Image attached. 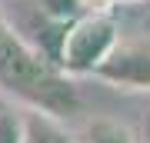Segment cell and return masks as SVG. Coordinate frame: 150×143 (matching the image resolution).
I'll return each mask as SVG.
<instances>
[{
	"label": "cell",
	"mask_w": 150,
	"mask_h": 143,
	"mask_svg": "<svg viewBox=\"0 0 150 143\" xmlns=\"http://www.w3.org/2000/svg\"><path fill=\"white\" fill-rule=\"evenodd\" d=\"M120 4H137V0H120Z\"/></svg>",
	"instance_id": "obj_9"
},
{
	"label": "cell",
	"mask_w": 150,
	"mask_h": 143,
	"mask_svg": "<svg viewBox=\"0 0 150 143\" xmlns=\"http://www.w3.org/2000/svg\"><path fill=\"white\" fill-rule=\"evenodd\" d=\"M87 143H137V137H134V130L123 127L120 120L100 117V120L87 123Z\"/></svg>",
	"instance_id": "obj_5"
},
{
	"label": "cell",
	"mask_w": 150,
	"mask_h": 143,
	"mask_svg": "<svg viewBox=\"0 0 150 143\" xmlns=\"http://www.w3.org/2000/svg\"><path fill=\"white\" fill-rule=\"evenodd\" d=\"M0 90L54 117H70L80 106L74 80L60 73L4 17H0Z\"/></svg>",
	"instance_id": "obj_1"
},
{
	"label": "cell",
	"mask_w": 150,
	"mask_h": 143,
	"mask_svg": "<svg viewBox=\"0 0 150 143\" xmlns=\"http://www.w3.org/2000/svg\"><path fill=\"white\" fill-rule=\"evenodd\" d=\"M74 4L80 7L83 13H110L120 0H74Z\"/></svg>",
	"instance_id": "obj_7"
},
{
	"label": "cell",
	"mask_w": 150,
	"mask_h": 143,
	"mask_svg": "<svg viewBox=\"0 0 150 143\" xmlns=\"http://www.w3.org/2000/svg\"><path fill=\"white\" fill-rule=\"evenodd\" d=\"M120 37V27L113 13H80L64 27L57 50V70L74 77H93L100 60L110 53V47Z\"/></svg>",
	"instance_id": "obj_2"
},
{
	"label": "cell",
	"mask_w": 150,
	"mask_h": 143,
	"mask_svg": "<svg viewBox=\"0 0 150 143\" xmlns=\"http://www.w3.org/2000/svg\"><path fill=\"white\" fill-rule=\"evenodd\" d=\"M0 143H20V120L17 113H0Z\"/></svg>",
	"instance_id": "obj_6"
},
{
	"label": "cell",
	"mask_w": 150,
	"mask_h": 143,
	"mask_svg": "<svg viewBox=\"0 0 150 143\" xmlns=\"http://www.w3.org/2000/svg\"><path fill=\"white\" fill-rule=\"evenodd\" d=\"M144 140H147V143H150V110H147V113H144Z\"/></svg>",
	"instance_id": "obj_8"
},
{
	"label": "cell",
	"mask_w": 150,
	"mask_h": 143,
	"mask_svg": "<svg viewBox=\"0 0 150 143\" xmlns=\"http://www.w3.org/2000/svg\"><path fill=\"white\" fill-rule=\"evenodd\" d=\"M17 120H20V143H74V133L67 130L64 117H54L37 106H23Z\"/></svg>",
	"instance_id": "obj_4"
},
{
	"label": "cell",
	"mask_w": 150,
	"mask_h": 143,
	"mask_svg": "<svg viewBox=\"0 0 150 143\" xmlns=\"http://www.w3.org/2000/svg\"><path fill=\"white\" fill-rule=\"evenodd\" d=\"M93 77L117 90L150 93V37H117Z\"/></svg>",
	"instance_id": "obj_3"
}]
</instances>
